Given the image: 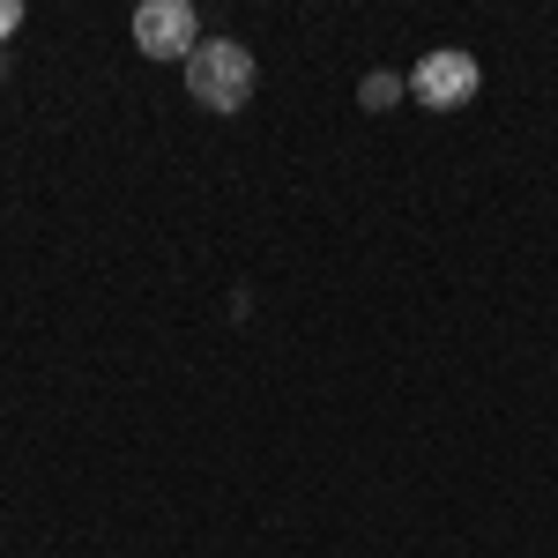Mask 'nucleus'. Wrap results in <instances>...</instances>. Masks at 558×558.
<instances>
[{
  "instance_id": "f257e3e1",
  "label": "nucleus",
  "mask_w": 558,
  "mask_h": 558,
  "mask_svg": "<svg viewBox=\"0 0 558 558\" xmlns=\"http://www.w3.org/2000/svg\"><path fill=\"white\" fill-rule=\"evenodd\" d=\"M260 83V68H254V52L239 38H202L194 45V60H186V97L202 105V112H246V97H254Z\"/></svg>"
},
{
  "instance_id": "f03ea898",
  "label": "nucleus",
  "mask_w": 558,
  "mask_h": 558,
  "mask_svg": "<svg viewBox=\"0 0 558 558\" xmlns=\"http://www.w3.org/2000/svg\"><path fill=\"white\" fill-rule=\"evenodd\" d=\"M476 83H484V68H476V52H462V45H439V52H425L410 68V97L432 105V112H462L476 97Z\"/></svg>"
},
{
  "instance_id": "7ed1b4c3",
  "label": "nucleus",
  "mask_w": 558,
  "mask_h": 558,
  "mask_svg": "<svg viewBox=\"0 0 558 558\" xmlns=\"http://www.w3.org/2000/svg\"><path fill=\"white\" fill-rule=\"evenodd\" d=\"M134 45H142V60H194V45H202V15L186 8V0H142L134 8Z\"/></svg>"
},
{
  "instance_id": "20e7f679",
  "label": "nucleus",
  "mask_w": 558,
  "mask_h": 558,
  "mask_svg": "<svg viewBox=\"0 0 558 558\" xmlns=\"http://www.w3.org/2000/svg\"><path fill=\"white\" fill-rule=\"evenodd\" d=\"M402 97H410L402 75H365V83H357V105H365V112H387V105H402Z\"/></svg>"
},
{
  "instance_id": "39448f33",
  "label": "nucleus",
  "mask_w": 558,
  "mask_h": 558,
  "mask_svg": "<svg viewBox=\"0 0 558 558\" xmlns=\"http://www.w3.org/2000/svg\"><path fill=\"white\" fill-rule=\"evenodd\" d=\"M15 23H23V0H0V38H8Z\"/></svg>"
},
{
  "instance_id": "423d86ee",
  "label": "nucleus",
  "mask_w": 558,
  "mask_h": 558,
  "mask_svg": "<svg viewBox=\"0 0 558 558\" xmlns=\"http://www.w3.org/2000/svg\"><path fill=\"white\" fill-rule=\"evenodd\" d=\"M0 83H8V52H0Z\"/></svg>"
}]
</instances>
